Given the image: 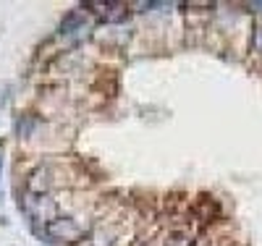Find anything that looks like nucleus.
Wrapping results in <instances>:
<instances>
[{"label":"nucleus","mask_w":262,"mask_h":246,"mask_svg":"<svg viewBox=\"0 0 262 246\" xmlns=\"http://www.w3.org/2000/svg\"><path fill=\"white\" fill-rule=\"evenodd\" d=\"M165 246H191V233L189 231H173L168 236Z\"/></svg>","instance_id":"3"},{"label":"nucleus","mask_w":262,"mask_h":246,"mask_svg":"<svg viewBox=\"0 0 262 246\" xmlns=\"http://www.w3.org/2000/svg\"><path fill=\"white\" fill-rule=\"evenodd\" d=\"M249 8H254L257 13H262V3H249Z\"/></svg>","instance_id":"5"},{"label":"nucleus","mask_w":262,"mask_h":246,"mask_svg":"<svg viewBox=\"0 0 262 246\" xmlns=\"http://www.w3.org/2000/svg\"><path fill=\"white\" fill-rule=\"evenodd\" d=\"M252 44H254V50H259V53H262V24H257V27H254Z\"/></svg>","instance_id":"4"},{"label":"nucleus","mask_w":262,"mask_h":246,"mask_svg":"<svg viewBox=\"0 0 262 246\" xmlns=\"http://www.w3.org/2000/svg\"><path fill=\"white\" fill-rule=\"evenodd\" d=\"M0 168H3V160H0Z\"/></svg>","instance_id":"6"},{"label":"nucleus","mask_w":262,"mask_h":246,"mask_svg":"<svg viewBox=\"0 0 262 246\" xmlns=\"http://www.w3.org/2000/svg\"><path fill=\"white\" fill-rule=\"evenodd\" d=\"M84 29V16L81 11H71L60 21V34H74V32H81Z\"/></svg>","instance_id":"2"},{"label":"nucleus","mask_w":262,"mask_h":246,"mask_svg":"<svg viewBox=\"0 0 262 246\" xmlns=\"http://www.w3.org/2000/svg\"><path fill=\"white\" fill-rule=\"evenodd\" d=\"M45 233L53 238V236H58V238H63V241H76V238H84V228H79L74 220H69V217H58V220H48V226H45Z\"/></svg>","instance_id":"1"}]
</instances>
